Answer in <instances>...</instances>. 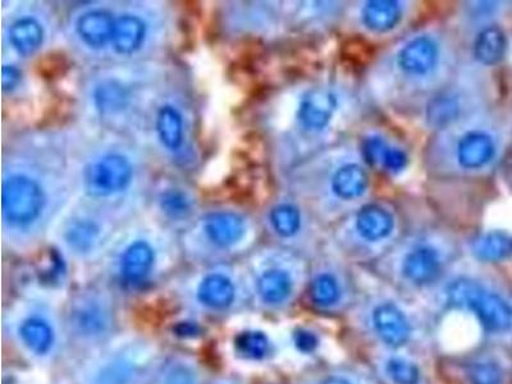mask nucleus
I'll return each mask as SVG.
<instances>
[{"instance_id": "1", "label": "nucleus", "mask_w": 512, "mask_h": 384, "mask_svg": "<svg viewBox=\"0 0 512 384\" xmlns=\"http://www.w3.org/2000/svg\"><path fill=\"white\" fill-rule=\"evenodd\" d=\"M162 355L157 344L143 335L112 338L86 354L75 372L76 384H152Z\"/></svg>"}, {"instance_id": "2", "label": "nucleus", "mask_w": 512, "mask_h": 384, "mask_svg": "<svg viewBox=\"0 0 512 384\" xmlns=\"http://www.w3.org/2000/svg\"><path fill=\"white\" fill-rule=\"evenodd\" d=\"M3 335L18 354L31 363H56L67 349L63 313L44 300L17 303L3 314Z\"/></svg>"}, {"instance_id": "3", "label": "nucleus", "mask_w": 512, "mask_h": 384, "mask_svg": "<svg viewBox=\"0 0 512 384\" xmlns=\"http://www.w3.org/2000/svg\"><path fill=\"white\" fill-rule=\"evenodd\" d=\"M63 317L68 344L85 354L108 344L117 336L116 305L107 292H79L68 303Z\"/></svg>"}, {"instance_id": "4", "label": "nucleus", "mask_w": 512, "mask_h": 384, "mask_svg": "<svg viewBox=\"0 0 512 384\" xmlns=\"http://www.w3.org/2000/svg\"><path fill=\"white\" fill-rule=\"evenodd\" d=\"M446 303L472 313L487 335L512 338V299L504 292L473 278H459L447 287Z\"/></svg>"}, {"instance_id": "5", "label": "nucleus", "mask_w": 512, "mask_h": 384, "mask_svg": "<svg viewBox=\"0 0 512 384\" xmlns=\"http://www.w3.org/2000/svg\"><path fill=\"white\" fill-rule=\"evenodd\" d=\"M358 322L365 335L387 350H401L416 335L414 315L391 299L370 301L358 314Z\"/></svg>"}, {"instance_id": "6", "label": "nucleus", "mask_w": 512, "mask_h": 384, "mask_svg": "<svg viewBox=\"0 0 512 384\" xmlns=\"http://www.w3.org/2000/svg\"><path fill=\"white\" fill-rule=\"evenodd\" d=\"M245 303L240 283L226 271H210L200 278L185 304L196 314L223 317L240 309Z\"/></svg>"}, {"instance_id": "7", "label": "nucleus", "mask_w": 512, "mask_h": 384, "mask_svg": "<svg viewBox=\"0 0 512 384\" xmlns=\"http://www.w3.org/2000/svg\"><path fill=\"white\" fill-rule=\"evenodd\" d=\"M297 292L299 277L283 264H269L254 278V301L264 312H286L295 303Z\"/></svg>"}, {"instance_id": "8", "label": "nucleus", "mask_w": 512, "mask_h": 384, "mask_svg": "<svg viewBox=\"0 0 512 384\" xmlns=\"http://www.w3.org/2000/svg\"><path fill=\"white\" fill-rule=\"evenodd\" d=\"M44 194L38 182L26 176H12L3 182V216L9 226L29 227L44 208Z\"/></svg>"}, {"instance_id": "9", "label": "nucleus", "mask_w": 512, "mask_h": 384, "mask_svg": "<svg viewBox=\"0 0 512 384\" xmlns=\"http://www.w3.org/2000/svg\"><path fill=\"white\" fill-rule=\"evenodd\" d=\"M132 178L131 163L118 154L107 155L86 169V189L94 196H108L125 190Z\"/></svg>"}, {"instance_id": "10", "label": "nucleus", "mask_w": 512, "mask_h": 384, "mask_svg": "<svg viewBox=\"0 0 512 384\" xmlns=\"http://www.w3.org/2000/svg\"><path fill=\"white\" fill-rule=\"evenodd\" d=\"M445 259L433 245L419 244L406 251L400 262V276L411 286L431 285L441 276Z\"/></svg>"}, {"instance_id": "11", "label": "nucleus", "mask_w": 512, "mask_h": 384, "mask_svg": "<svg viewBox=\"0 0 512 384\" xmlns=\"http://www.w3.org/2000/svg\"><path fill=\"white\" fill-rule=\"evenodd\" d=\"M310 301L324 314H340L350 305L349 290L337 274L329 271L315 274L309 287Z\"/></svg>"}, {"instance_id": "12", "label": "nucleus", "mask_w": 512, "mask_h": 384, "mask_svg": "<svg viewBox=\"0 0 512 384\" xmlns=\"http://www.w3.org/2000/svg\"><path fill=\"white\" fill-rule=\"evenodd\" d=\"M157 262L155 250L148 241L137 240L128 245L120 256L118 274L128 286H140L148 282Z\"/></svg>"}, {"instance_id": "13", "label": "nucleus", "mask_w": 512, "mask_h": 384, "mask_svg": "<svg viewBox=\"0 0 512 384\" xmlns=\"http://www.w3.org/2000/svg\"><path fill=\"white\" fill-rule=\"evenodd\" d=\"M337 98L331 90H309L301 99L297 120L309 131H320L331 122L337 109Z\"/></svg>"}, {"instance_id": "14", "label": "nucleus", "mask_w": 512, "mask_h": 384, "mask_svg": "<svg viewBox=\"0 0 512 384\" xmlns=\"http://www.w3.org/2000/svg\"><path fill=\"white\" fill-rule=\"evenodd\" d=\"M438 47L429 36H418L400 50L397 66L406 75L425 76L436 67Z\"/></svg>"}, {"instance_id": "15", "label": "nucleus", "mask_w": 512, "mask_h": 384, "mask_svg": "<svg viewBox=\"0 0 512 384\" xmlns=\"http://www.w3.org/2000/svg\"><path fill=\"white\" fill-rule=\"evenodd\" d=\"M377 360L379 381L386 384H422V369L400 350H387Z\"/></svg>"}, {"instance_id": "16", "label": "nucleus", "mask_w": 512, "mask_h": 384, "mask_svg": "<svg viewBox=\"0 0 512 384\" xmlns=\"http://www.w3.org/2000/svg\"><path fill=\"white\" fill-rule=\"evenodd\" d=\"M152 384H207L203 368L194 356L175 354L163 359Z\"/></svg>"}, {"instance_id": "17", "label": "nucleus", "mask_w": 512, "mask_h": 384, "mask_svg": "<svg viewBox=\"0 0 512 384\" xmlns=\"http://www.w3.org/2000/svg\"><path fill=\"white\" fill-rule=\"evenodd\" d=\"M204 232L210 244L219 250H228L244 237L245 223L235 213H212L205 218Z\"/></svg>"}, {"instance_id": "18", "label": "nucleus", "mask_w": 512, "mask_h": 384, "mask_svg": "<svg viewBox=\"0 0 512 384\" xmlns=\"http://www.w3.org/2000/svg\"><path fill=\"white\" fill-rule=\"evenodd\" d=\"M456 153L461 167L479 169L495 157L496 144L486 132L470 131L461 137Z\"/></svg>"}, {"instance_id": "19", "label": "nucleus", "mask_w": 512, "mask_h": 384, "mask_svg": "<svg viewBox=\"0 0 512 384\" xmlns=\"http://www.w3.org/2000/svg\"><path fill=\"white\" fill-rule=\"evenodd\" d=\"M114 25L111 13L91 11L77 21V32L91 48H102L113 38Z\"/></svg>"}, {"instance_id": "20", "label": "nucleus", "mask_w": 512, "mask_h": 384, "mask_svg": "<svg viewBox=\"0 0 512 384\" xmlns=\"http://www.w3.org/2000/svg\"><path fill=\"white\" fill-rule=\"evenodd\" d=\"M356 230L365 241H383L392 233L393 218L386 209L378 205H367L356 217Z\"/></svg>"}, {"instance_id": "21", "label": "nucleus", "mask_w": 512, "mask_h": 384, "mask_svg": "<svg viewBox=\"0 0 512 384\" xmlns=\"http://www.w3.org/2000/svg\"><path fill=\"white\" fill-rule=\"evenodd\" d=\"M299 384H381V381L367 369L342 365L315 370Z\"/></svg>"}, {"instance_id": "22", "label": "nucleus", "mask_w": 512, "mask_h": 384, "mask_svg": "<svg viewBox=\"0 0 512 384\" xmlns=\"http://www.w3.org/2000/svg\"><path fill=\"white\" fill-rule=\"evenodd\" d=\"M145 24L139 17L125 15L116 21L113 31V47L122 56L135 53L143 45Z\"/></svg>"}, {"instance_id": "23", "label": "nucleus", "mask_w": 512, "mask_h": 384, "mask_svg": "<svg viewBox=\"0 0 512 384\" xmlns=\"http://www.w3.org/2000/svg\"><path fill=\"white\" fill-rule=\"evenodd\" d=\"M68 250L76 256L93 254L100 242V228L91 221H75L64 233Z\"/></svg>"}, {"instance_id": "24", "label": "nucleus", "mask_w": 512, "mask_h": 384, "mask_svg": "<svg viewBox=\"0 0 512 384\" xmlns=\"http://www.w3.org/2000/svg\"><path fill=\"white\" fill-rule=\"evenodd\" d=\"M507 40L500 27L489 26L477 36L474 44V56L484 66H495L505 57Z\"/></svg>"}, {"instance_id": "25", "label": "nucleus", "mask_w": 512, "mask_h": 384, "mask_svg": "<svg viewBox=\"0 0 512 384\" xmlns=\"http://www.w3.org/2000/svg\"><path fill=\"white\" fill-rule=\"evenodd\" d=\"M367 186V173L358 164H346L337 169L332 177V190L341 199L359 198L367 190Z\"/></svg>"}, {"instance_id": "26", "label": "nucleus", "mask_w": 512, "mask_h": 384, "mask_svg": "<svg viewBox=\"0 0 512 384\" xmlns=\"http://www.w3.org/2000/svg\"><path fill=\"white\" fill-rule=\"evenodd\" d=\"M401 20V7L392 0H373L363 9V21L370 30H392Z\"/></svg>"}, {"instance_id": "27", "label": "nucleus", "mask_w": 512, "mask_h": 384, "mask_svg": "<svg viewBox=\"0 0 512 384\" xmlns=\"http://www.w3.org/2000/svg\"><path fill=\"white\" fill-rule=\"evenodd\" d=\"M472 248L483 262H501L512 255V236L501 231L484 233L474 240Z\"/></svg>"}, {"instance_id": "28", "label": "nucleus", "mask_w": 512, "mask_h": 384, "mask_svg": "<svg viewBox=\"0 0 512 384\" xmlns=\"http://www.w3.org/2000/svg\"><path fill=\"white\" fill-rule=\"evenodd\" d=\"M9 39L22 56H30L39 49L44 39L43 27L34 18H22L12 25Z\"/></svg>"}, {"instance_id": "29", "label": "nucleus", "mask_w": 512, "mask_h": 384, "mask_svg": "<svg viewBox=\"0 0 512 384\" xmlns=\"http://www.w3.org/2000/svg\"><path fill=\"white\" fill-rule=\"evenodd\" d=\"M157 131L160 141L169 150H177L184 139V123L181 114L171 105H164L157 116Z\"/></svg>"}, {"instance_id": "30", "label": "nucleus", "mask_w": 512, "mask_h": 384, "mask_svg": "<svg viewBox=\"0 0 512 384\" xmlns=\"http://www.w3.org/2000/svg\"><path fill=\"white\" fill-rule=\"evenodd\" d=\"M505 365L495 356H480L468 365L470 384H505Z\"/></svg>"}, {"instance_id": "31", "label": "nucleus", "mask_w": 512, "mask_h": 384, "mask_svg": "<svg viewBox=\"0 0 512 384\" xmlns=\"http://www.w3.org/2000/svg\"><path fill=\"white\" fill-rule=\"evenodd\" d=\"M128 99V91L116 81L103 82L94 94L96 108L104 114L121 112L127 107Z\"/></svg>"}, {"instance_id": "32", "label": "nucleus", "mask_w": 512, "mask_h": 384, "mask_svg": "<svg viewBox=\"0 0 512 384\" xmlns=\"http://www.w3.org/2000/svg\"><path fill=\"white\" fill-rule=\"evenodd\" d=\"M460 116V104L452 95H441L428 105L427 118L433 127H446Z\"/></svg>"}, {"instance_id": "33", "label": "nucleus", "mask_w": 512, "mask_h": 384, "mask_svg": "<svg viewBox=\"0 0 512 384\" xmlns=\"http://www.w3.org/2000/svg\"><path fill=\"white\" fill-rule=\"evenodd\" d=\"M236 349L246 359L260 360L271 352V342L263 332L248 331L237 337Z\"/></svg>"}, {"instance_id": "34", "label": "nucleus", "mask_w": 512, "mask_h": 384, "mask_svg": "<svg viewBox=\"0 0 512 384\" xmlns=\"http://www.w3.org/2000/svg\"><path fill=\"white\" fill-rule=\"evenodd\" d=\"M271 222L274 231L282 237L295 236L300 230V213L295 207L288 204L278 205L271 213Z\"/></svg>"}, {"instance_id": "35", "label": "nucleus", "mask_w": 512, "mask_h": 384, "mask_svg": "<svg viewBox=\"0 0 512 384\" xmlns=\"http://www.w3.org/2000/svg\"><path fill=\"white\" fill-rule=\"evenodd\" d=\"M160 205L164 212L173 218L185 217L191 209L189 198L181 191H167L160 199Z\"/></svg>"}, {"instance_id": "36", "label": "nucleus", "mask_w": 512, "mask_h": 384, "mask_svg": "<svg viewBox=\"0 0 512 384\" xmlns=\"http://www.w3.org/2000/svg\"><path fill=\"white\" fill-rule=\"evenodd\" d=\"M406 163H408L406 154L400 149L392 148L390 145H387V148L384 149L381 162H379L383 168L393 173L402 171L406 167Z\"/></svg>"}, {"instance_id": "37", "label": "nucleus", "mask_w": 512, "mask_h": 384, "mask_svg": "<svg viewBox=\"0 0 512 384\" xmlns=\"http://www.w3.org/2000/svg\"><path fill=\"white\" fill-rule=\"evenodd\" d=\"M21 79V72L15 66H4L2 70V85L4 90L15 89Z\"/></svg>"}, {"instance_id": "38", "label": "nucleus", "mask_w": 512, "mask_h": 384, "mask_svg": "<svg viewBox=\"0 0 512 384\" xmlns=\"http://www.w3.org/2000/svg\"><path fill=\"white\" fill-rule=\"evenodd\" d=\"M297 345L303 351H312L317 346V340L309 332H301L299 338H297Z\"/></svg>"}, {"instance_id": "39", "label": "nucleus", "mask_w": 512, "mask_h": 384, "mask_svg": "<svg viewBox=\"0 0 512 384\" xmlns=\"http://www.w3.org/2000/svg\"><path fill=\"white\" fill-rule=\"evenodd\" d=\"M207 384H241L240 382L235 381V379L231 378H218L214 379V381L209 382Z\"/></svg>"}]
</instances>
